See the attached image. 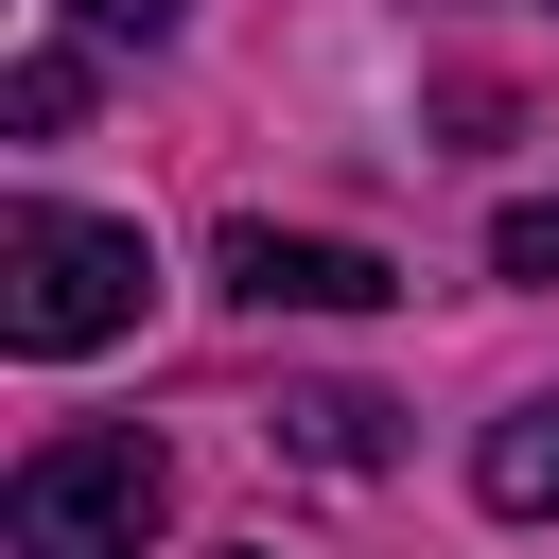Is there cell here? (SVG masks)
<instances>
[{"label":"cell","mask_w":559,"mask_h":559,"mask_svg":"<svg viewBox=\"0 0 559 559\" xmlns=\"http://www.w3.org/2000/svg\"><path fill=\"white\" fill-rule=\"evenodd\" d=\"M140 297H157V245H140V227L52 210V192H17V210H0V349H35V367L122 349V332H140Z\"/></svg>","instance_id":"cell-1"},{"label":"cell","mask_w":559,"mask_h":559,"mask_svg":"<svg viewBox=\"0 0 559 559\" xmlns=\"http://www.w3.org/2000/svg\"><path fill=\"white\" fill-rule=\"evenodd\" d=\"M175 507L157 437H52L17 489H0V559H140Z\"/></svg>","instance_id":"cell-2"},{"label":"cell","mask_w":559,"mask_h":559,"mask_svg":"<svg viewBox=\"0 0 559 559\" xmlns=\"http://www.w3.org/2000/svg\"><path fill=\"white\" fill-rule=\"evenodd\" d=\"M210 280H227L245 314H384V297H402L384 245H332V227H280V210H245V227L210 245Z\"/></svg>","instance_id":"cell-3"},{"label":"cell","mask_w":559,"mask_h":559,"mask_svg":"<svg viewBox=\"0 0 559 559\" xmlns=\"http://www.w3.org/2000/svg\"><path fill=\"white\" fill-rule=\"evenodd\" d=\"M472 489H489L507 524H559V402H524V419H489V454H472Z\"/></svg>","instance_id":"cell-4"},{"label":"cell","mask_w":559,"mask_h":559,"mask_svg":"<svg viewBox=\"0 0 559 559\" xmlns=\"http://www.w3.org/2000/svg\"><path fill=\"white\" fill-rule=\"evenodd\" d=\"M280 437H297L314 472H384V402H367V384H314V402H280Z\"/></svg>","instance_id":"cell-5"},{"label":"cell","mask_w":559,"mask_h":559,"mask_svg":"<svg viewBox=\"0 0 559 559\" xmlns=\"http://www.w3.org/2000/svg\"><path fill=\"white\" fill-rule=\"evenodd\" d=\"M70 105H87V52H17L0 70V122L17 140H70Z\"/></svg>","instance_id":"cell-6"},{"label":"cell","mask_w":559,"mask_h":559,"mask_svg":"<svg viewBox=\"0 0 559 559\" xmlns=\"http://www.w3.org/2000/svg\"><path fill=\"white\" fill-rule=\"evenodd\" d=\"M489 262H507V280H542V297H559V192H524V210H507V227H489Z\"/></svg>","instance_id":"cell-7"},{"label":"cell","mask_w":559,"mask_h":559,"mask_svg":"<svg viewBox=\"0 0 559 559\" xmlns=\"http://www.w3.org/2000/svg\"><path fill=\"white\" fill-rule=\"evenodd\" d=\"M70 17H87L105 52H157V35H175V0H70Z\"/></svg>","instance_id":"cell-8"}]
</instances>
